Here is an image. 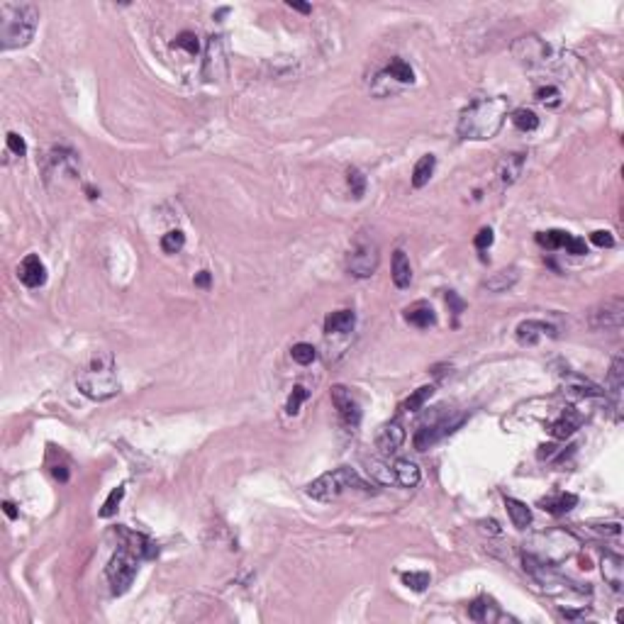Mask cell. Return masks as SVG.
Segmentation results:
<instances>
[{"mask_svg": "<svg viewBox=\"0 0 624 624\" xmlns=\"http://www.w3.org/2000/svg\"><path fill=\"white\" fill-rule=\"evenodd\" d=\"M507 110H509V100L505 95L480 98L475 103H471L459 115L456 132H459L461 140H471V142L493 140L503 130L505 120H507Z\"/></svg>", "mask_w": 624, "mask_h": 624, "instance_id": "cell-1", "label": "cell"}, {"mask_svg": "<svg viewBox=\"0 0 624 624\" xmlns=\"http://www.w3.org/2000/svg\"><path fill=\"white\" fill-rule=\"evenodd\" d=\"M40 10L32 3H0V49H22L35 40Z\"/></svg>", "mask_w": 624, "mask_h": 624, "instance_id": "cell-2", "label": "cell"}, {"mask_svg": "<svg viewBox=\"0 0 624 624\" xmlns=\"http://www.w3.org/2000/svg\"><path fill=\"white\" fill-rule=\"evenodd\" d=\"M76 385H78V390L85 398L95 400V403L115 398L120 393V380H117L115 359H112L110 351H98L90 359L88 369L78 373Z\"/></svg>", "mask_w": 624, "mask_h": 624, "instance_id": "cell-3", "label": "cell"}, {"mask_svg": "<svg viewBox=\"0 0 624 624\" xmlns=\"http://www.w3.org/2000/svg\"><path fill=\"white\" fill-rule=\"evenodd\" d=\"M346 490L371 493L373 485L366 483V480L361 478L354 469H349V466H339V469L327 471V473H322L320 478L312 480V483L305 488V493H307V498L320 500V503H332V500H337L339 495H344Z\"/></svg>", "mask_w": 624, "mask_h": 624, "instance_id": "cell-4", "label": "cell"}, {"mask_svg": "<svg viewBox=\"0 0 624 624\" xmlns=\"http://www.w3.org/2000/svg\"><path fill=\"white\" fill-rule=\"evenodd\" d=\"M578 546V539L573 534L564 530H551V532H541L534 539L530 541V556L541 564L556 566L561 561H566Z\"/></svg>", "mask_w": 624, "mask_h": 624, "instance_id": "cell-5", "label": "cell"}, {"mask_svg": "<svg viewBox=\"0 0 624 624\" xmlns=\"http://www.w3.org/2000/svg\"><path fill=\"white\" fill-rule=\"evenodd\" d=\"M380 264V249L378 242L366 232H359L351 242V249L346 254V271L354 278H371L378 271Z\"/></svg>", "mask_w": 624, "mask_h": 624, "instance_id": "cell-6", "label": "cell"}, {"mask_svg": "<svg viewBox=\"0 0 624 624\" xmlns=\"http://www.w3.org/2000/svg\"><path fill=\"white\" fill-rule=\"evenodd\" d=\"M585 322L593 332H614L622 330L624 322V298L622 295H612L605 298L602 303L593 305L585 315Z\"/></svg>", "mask_w": 624, "mask_h": 624, "instance_id": "cell-7", "label": "cell"}, {"mask_svg": "<svg viewBox=\"0 0 624 624\" xmlns=\"http://www.w3.org/2000/svg\"><path fill=\"white\" fill-rule=\"evenodd\" d=\"M137 561L140 559H137L130 549H125V546H120V549L112 554L110 564H108V568H106V575H108V580H110V588L115 595L127 593L130 585L135 583L137 571H140Z\"/></svg>", "mask_w": 624, "mask_h": 624, "instance_id": "cell-8", "label": "cell"}, {"mask_svg": "<svg viewBox=\"0 0 624 624\" xmlns=\"http://www.w3.org/2000/svg\"><path fill=\"white\" fill-rule=\"evenodd\" d=\"M464 422H466L464 414H456V417H441V420H435V422H430V425H422L420 430L414 432V449L417 451L432 449L437 441L454 435Z\"/></svg>", "mask_w": 624, "mask_h": 624, "instance_id": "cell-9", "label": "cell"}, {"mask_svg": "<svg viewBox=\"0 0 624 624\" xmlns=\"http://www.w3.org/2000/svg\"><path fill=\"white\" fill-rule=\"evenodd\" d=\"M512 54L517 56L519 64L530 66V69H534V66H546L551 59V49L534 35L519 37V40L512 44Z\"/></svg>", "mask_w": 624, "mask_h": 624, "instance_id": "cell-10", "label": "cell"}, {"mask_svg": "<svg viewBox=\"0 0 624 624\" xmlns=\"http://www.w3.org/2000/svg\"><path fill=\"white\" fill-rule=\"evenodd\" d=\"M330 398L335 410L339 412V420L344 422L349 430H356L361 425V405L359 400L351 395V390L346 385H332L330 388Z\"/></svg>", "mask_w": 624, "mask_h": 624, "instance_id": "cell-11", "label": "cell"}, {"mask_svg": "<svg viewBox=\"0 0 624 624\" xmlns=\"http://www.w3.org/2000/svg\"><path fill=\"white\" fill-rule=\"evenodd\" d=\"M227 76V59H225V44L222 37H210L208 47H205V59H203V78L208 83H215Z\"/></svg>", "mask_w": 624, "mask_h": 624, "instance_id": "cell-12", "label": "cell"}, {"mask_svg": "<svg viewBox=\"0 0 624 624\" xmlns=\"http://www.w3.org/2000/svg\"><path fill=\"white\" fill-rule=\"evenodd\" d=\"M115 532L120 534L122 546H125V549H130L132 554L137 556V559H154V556L159 554V546H156L154 541L149 539V537L140 534V532L125 530V527H117Z\"/></svg>", "mask_w": 624, "mask_h": 624, "instance_id": "cell-13", "label": "cell"}, {"mask_svg": "<svg viewBox=\"0 0 624 624\" xmlns=\"http://www.w3.org/2000/svg\"><path fill=\"white\" fill-rule=\"evenodd\" d=\"M17 278L27 285V288H40L47 283V266L42 264V259L37 254H30L22 259V264L17 266Z\"/></svg>", "mask_w": 624, "mask_h": 624, "instance_id": "cell-14", "label": "cell"}, {"mask_svg": "<svg viewBox=\"0 0 624 624\" xmlns=\"http://www.w3.org/2000/svg\"><path fill=\"white\" fill-rule=\"evenodd\" d=\"M541 337H551V339H554L556 327L549 325V322H544V320H525V322H519L517 325L519 344H530L532 346V344H537Z\"/></svg>", "mask_w": 624, "mask_h": 624, "instance_id": "cell-15", "label": "cell"}, {"mask_svg": "<svg viewBox=\"0 0 624 624\" xmlns=\"http://www.w3.org/2000/svg\"><path fill=\"white\" fill-rule=\"evenodd\" d=\"M525 164H527V154H522V151H512V154H505L503 159H500L498 164V178L503 185H512L514 180L522 176V171H525Z\"/></svg>", "mask_w": 624, "mask_h": 624, "instance_id": "cell-16", "label": "cell"}, {"mask_svg": "<svg viewBox=\"0 0 624 624\" xmlns=\"http://www.w3.org/2000/svg\"><path fill=\"white\" fill-rule=\"evenodd\" d=\"M405 441V430L400 425V420H390L388 425L380 427L378 437H376V444L383 454H395V451L403 446Z\"/></svg>", "mask_w": 624, "mask_h": 624, "instance_id": "cell-17", "label": "cell"}, {"mask_svg": "<svg viewBox=\"0 0 624 624\" xmlns=\"http://www.w3.org/2000/svg\"><path fill=\"white\" fill-rule=\"evenodd\" d=\"M602 578L614 593H622L624 588V561L619 554H605L602 556Z\"/></svg>", "mask_w": 624, "mask_h": 624, "instance_id": "cell-18", "label": "cell"}, {"mask_svg": "<svg viewBox=\"0 0 624 624\" xmlns=\"http://www.w3.org/2000/svg\"><path fill=\"white\" fill-rule=\"evenodd\" d=\"M403 317L407 325L417 327V330H430V327L437 325L435 310H432V305H427V303H414V305H410V307H405Z\"/></svg>", "mask_w": 624, "mask_h": 624, "instance_id": "cell-19", "label": "cell"}, {"mask_svg": "<svg viewBox=\"0 0 624 624\" xmlns=\"http://www.w3.org/2000/svg\"><path fill=\"white\" fill-rule=\"evenodd\" d=\"M564 383H566V393H571L573 398H602V395H607L600 385H595L593 380L583 378V376H575V373H566Z\"/></svg>", "mask_w": 624, "mask_h": 624, "instance_id": "cell-20", "label": "cell"}, {"mask_svg": "<svg viewBox=\"0 0 624 624\" xmlns=\"http://www.w3.org/2000/svg\"><path fill=\"white\" fill-rule=\"evenodd\" d=\"M580 422H583V417H580L578 410H575V407H566L564 412L559 414V420L551 422L549 430H551V435H554L556 439H568V437L580 427Z\"/></svg>", "mask_w": 624, "mask_h": 624, "instance_id": "cell-21", "label": "cell"}, {"mask_svg": "<svg viewBox=\"0 0 624 624\" xmlns=\"http://www.w3.org/2000/svg\"><path fill=\"white\" fill-rule=\"evenodd\" d=\"M393 473H395V483L403 485V488H417L422 480V471L420 466L410 459H398L393 464Z\"/></svg>", "mask_w": 624, "mask_h": 624, "instance_id": "cell-22", "label": "cell"}, {"mask_svg": "<svg viewBox=\"0 0 624 624\" xmlns=\"http://www.w3.org/2000/svg\"><path fill=\"white\" fill-rule=\"evenodd\" d=\"M469 617L473 622H498V619H505L500 607L490 598H475L469 605Z\"/></svg>", "mask_w": 624, "mask_h": 624, "instance_id": "cell-23", "label": "cell"}, {"mask_svg": "<svg viewBox=\"0 0 624 624\" xmlns=\"http://www.w3.org/2000/svg\"><path fill=\"white\" fill-rule=\"evenodd\" d=\"M356 325V315L351 310H339L325 317V332L327 335H346Z\"/></svg>", "mask_w": 624, "mask_h": 624, "instance_id": "cell-24", "label": "cell"}, {"mask_svg": "<svg viewBox=\"0 0 624 624\" xmlns=\"http://www.w3.org/2000/svg\"><path fill=\"white\" fill-rule=\"evenodd\" d=\"M575 505H578V495H573V493H556V495H551V498L541 500L539 507L544 509V512H549V514H566V512H571Z\"/></svg>", "mask_w": 624, "mask_h": 624, "instance_id": "cell-25", "label": "cell"}, {"mask_svg": "<svg viewBox=\"0 0 624 624\" xmlns=\"http://www.w3.org/2000/svg\"><path fill=\"white\" fill-rule=\"evenodd\" d=\"M393 283L400 290L410 288V283H412V266H410V259L405 256L403 249L393 254Z\"/></svg>", "mask_w": 624, "mask_h": 624, "instance_id": "cell-26", "label": "cell"}, {"mask_svg": "<svg viewBox=\"0 0 624 624\" xmlns=\"http://www.w3.org/2000/svg\"><path fill=\"white\" fill-rule=\"evenodd\" d=\"M622 388H624V359H622V354H617L612 359V366H609L607 390H605V393L612 395L614 405H619V395H622Z\"/></svg>", "mask_w": 624, "mask_h": 624, "instance_id": "cell-27", "label": "cell"}, {"mask_svg": "<svg viewBox=\"0 0 624 624\" xmlns=\"http://www.w3.org/2000/svg\"><path fill=\"white\" fill-rule=\"evenodd\" d=\"M517 278H519L517 269L509 266V269H503V271H498V273H493L483 285L490 290V293H505V290L512 288V285L517 283Z\"/></svg>", "mask_w": 624, "mask_h": 624, "instance_id": "cell-28", "label": "cell"}, {"mask_svg": "<svg viewBox=\"0 0 624 624\" xmlns=\"http://www.w3.org/2000/svg\"><path fill=\"white\" fill-rule=\"evenodd\" d=\"M505 507H507L509 519H512V525L517 530H527L532 525V509L525 503H519L514 498H505Z\"/></svg>", "mask_w": 624, "mask_h": 624, "instance_id": "cell-29", "label": "cell"}, {"mask_svg": "<svg viewBox=\"0 0 624 624\" xmlns=\"http://www.w3.org/2000/svg\"><path fill=\"white\" fill-rule=\"evenodd\" d=\"M435 166H437V156L435 154H425L412 169V185L414 188H425L430 183V178L435 176Z\"/></svg>", "mask_w": 624, "mask_h": 624, "instance_id": "cell-30", "label": "cell"}, {"mask_svg": "<svg viewBox=\"0 0 624 624\" xmlns=\"http://www.w3.org/2000/svg\"><path fill=\"white\" fill-rule=\"evenodd\" d=\"M509 120H512V125L522 132H534L537 127H539V117H537L532 110H527V108H517V110L509 115Z\"/></svg>", "mask_w": 624, "mask_h": 624, "instance_id": "cell-31", "label": "cell"}, {"mask_svg": "<svg viewBox=\"0 0 624 624\" xmlns=\"http://www.w3.org/2000/svg\"><path fill=\"white\" fill-rule=\"evenodd\" d=\"M385 74H388L393 81H398V83H412V81H414L412 66H410L407 61H403V59H393V61H390L388 69H385Z\"/></svg>", "mask_w": 624, "mask_h": 624, "instance_id": "cell-32", "label": "cell"}, {"mask_svg": "<svg viewBox=\"0 0 624 624\" xmlns=\"http://www.w3.org/2000/svg\"><path fill=\"white\" fill-rule=\"evenodd\" d=\"M571 232L564 230H549V232H539L537 235V244L544 246V249H564L566 239H568Z\"/></svg>", "mask_w": 624, "mask_h": 624, "instance_id": "cell-33", "label": "cell"}, {"mask_svg": "<svg viewBox=\"0 0 624 624\" xmlns=\"http://www.w3.org/2000/svg\"><path fill=\"white\" fill-rule=\"evenodd\" d=\"M400 580H403L405 588L414 590V593H422V590H427L432 578L427 571H407V573H400Z\"/></svg>", "mask_w": 624, "mask_h": 624, "instance_id": "cell-34", "label": "cell"}, {"mask_svg": "<svg viewBox=\"0 0 624 624\" xmlns=\"http://www.w3.org/2000/svg\"><path fill=\"white\" fill-rule=\"evenodd\" d=\"M432 395H435V385H422V388H417L407 400H405V410H407V412H420Z\"/></svg>", "mask_w": 624, "mask_h": 624, "instance_id": "cell-35", "label": "cell"}, {"mask_svg": "<svg viewBox=\"0 0 624 624\" xmlns=\"http://www.w3.org/2000/svg\"><path fill=\"white\" fill-rule=\"evenodd\" d=\"M290 356H293L295 364L307 366L317 359V349L312 344H307V341H298V344H293V349H290Z\"/></svg>", "mask_w": 624, "mask_h": 624, "instance_id": "cell-36", "label": "cell"}, {"mask_svg": "<svg viewBox=\"0 0 624 624\" xmlns=\"http://www.w3.org/2000/svg\"><path fill=\"white\" fill-rule=\"evenodd\" d=\"M122 498H125V485H117V488L110 490V495H108V500L103 503V507H100V517H112V514L117 512V507H120Z\"/></svg>", "mask_w": 624, "mask_h": 624, "instance_id": "cell-37", "label": "cell"}, {"mask_svg": "<svg viewBox=\"0 0 624 624\" xmlns=\"http://www.w3.org/2000/svg\"><path fill=\"white\" fill-rule=\"evenodd\" d=\"M346 183H349V190L356 200H361L366 195V176L361 174L356 166H351V169L346 171Z\"/></svg>", "mask_w": 624, "mask_h": 624, "instance_id": "cell-38", "label": "cell"}, {"mask_svg": "<svg viewBox=\"0 0 624 624\" xmlns=\"http://www.w3.org/2000/svg\"><path fill=\"white\" fill-rule=\"evenodd\" d=\"M183 246H185V235L180 230H171L161 237V249H164L166 254H178Z\"/></svg>", "mask_w": 624, "mask_h": 624, "instance_id": "cell-39", "label": "cell"}, {"mask_svg": "<svg viewBox=\"0 0 624 624\" xmlns=\"http://www.w3.org/2000/svg\"><path fill=\"white\" fill-rule=\"evenodd\" d=\"M307 398H310L307 390H305L303 385H295L293 393L288 395V403H285V412L293 414V417H295V414L300 412V407H303V403H305V400H307Z\"/></svg>", "mask_w": 624, "mask_h": 624, "instance_id": "cell-40", "label": "cell"}, {"mask_svg": "<svg viewBox=\"0 0 624 624\" xmlns=\"http://www.w3.org/2000/svg\"><path fill=\"white\" fill-rule=\"evenodd\" d=\"M174 47L176 49H183L185 54H190V56H195L200 51V42H198V37H195L193 32H180V35L176 37Z\"/></svg>", "mask_w": 624, "mask_h": 624, "instance_id": "cell-41", "label": "cell"}, {"mask_svg": "<svg viewBox=\"0 0 624 624\" xmlns=\"http://www.w3.org/2000/svg\"><path fill=\"white\" fill-rule=\"evenodd\" d=\"M369 473L373 475V478L378 480V483H383V485L395 483V473H393V469H388V466L380 464V461H371V464H369Z\"/></svg>", "mask_w": 624, "mask_h": 624, "instance_id": "cell-42", "label": "cell"}, {"mask_svg": "<svg viewBox=\"0 0 624 624\" xmlns=\"http://www.w3.org/2000/svg\"><path fill=\"white\" fill-rule=\"evenodd\" d=\"M537 100H539L541 106L556 108L561 103V93H559V88H554V85H544V88L537 90Z\"/></svg>", "mask_w": 624, "mask_h": 624, "instance_id": "cell-43", "label": "cell"}, {"mask_svg": "<svg viewBox=\"0 0 624 624\" xmlns=\"http://www.w3.org/2000/svg\"><path fill=\"white\" fill-rule=\"evenodd\" d=\"M6 142H8V149H10L15 156H20V159H22V156L27 154V144H25V140H22V137L17 135V132H8Z\"/></svg>", "mask_w": 624, "mask_h": 624, "instance_id": "cell-44", "label": "cell"}, {"mask_svg": "<svg viewBox=\"0 0 624 624\" xmlns=\"http://www.w3.org/2000/svg\"><path fill=\"white\" fill-rule=\"evenodd\" d=\"M564 249L568 251V254H573V256L588 254V244H585V239H580V237H573V235H568V239H566Z\"/></svg>", "mask_w": 624, "mask_h": 624, "instance_id": "cell-45", "label": "cell"}, {"mask_svg": "<svg viewBox=\"0 0 624 624\" xmlns=\"http://www.w3.org/2000/svg\"><path fill=\"white\" fill-rule=\"evenodd\" d=\"M590 242H593L595 246H600V249H609V246H614V237L609 235L607 230H595L593 235H590Z\"/></svg>", "mask_w": 624, "mask_h": 624, "instance_id": "cell-46", "label": "cell"}, {"mask_svg": "<svg viewBox=\"0 0 624 624\" xmlns=\"http://www.w3.org/2000/svg\"><path fill=\"white\" fill-rule=\"evenodd\" d=\"M473 244H475V249H478V251H485L490 244H493V230H490V227H483V230L475 235Z\"/></svg>", "mask_w": 624, "mask_h": 624, "instance_id": "cell-47", "label": "cell"}, {"mask_svg": "<svg viewBox=\"0 0 624 624\" xmlns=\"http://www.w3.org/2000/svg\"><path fill=\"white\" fill-rule=\"evenodd\" d=\"M193 283H195V288H210V283H212L210 271H200V273H195Z\"/></svg>", "mask_w": 624, "mask_h": 624, "instance_id": "cell-48", "label": "cell"}, {"mask_svg": "<svg viewBox=\"0 0 624 624\" xmlns=\"http://www.w3.org/2000/svg\"><path fill=\"white\" fill-rule=\"evenodd\" d=\"M446 303H451V305H454V315H459L461 310H464V300H459V298H456V293H454V290H449V293H446Z\"/></svg>", "mask_w": 624, "mask_h": 624, "instance_id": "cell-49", "label": "cell"}, {"mask_svg": "<svg viewBox=\"0 0 624 624\" xmlns=\"http://www.w3.org/2000/svg\"><path fill=\"white\" fill-rule=\"evenodd\" d=\"M480 530L490 532V534H500V527H498V522H495V519H483V522H480Z\"/></svg>", "mask_w": 624, "mask_h": 624, "instance_id": "cell-50", "label": "cell"}, {"mask_svg": "<svg viewBox=\"0 0 624 624\" xmlns=\"http://www.w3.org/2000/svg\"><path fill=\"white\" fill-rule=\"evenodd\" d=\"M51 473H54V478L61 480V483H66V480H69V471H66V466H54V469H51Z\"/></svg>", "mask_w": 624, "mask_h": 624, "instance_id": "cell-51", "label": "cell"}, {"mask_svg": "<svg viewBox=\"0 0 624 624\" xmlns=\"http://www.w3.org/2000/svg\"><path fill=\"white\" fill-rule=\"evenodd\" d=\"M288 8H293V10H298V12H305V15H307V12L312 10V8H310L307 3H295V0H288Z\"/></svg>", "mask_w": 624, "mask_h": 624, "instance_id": "cell-52", "label": "cell"}, {"mask_svg": "<svg viewBox=\"0 0 624 624\" xmlns=\"http://www.w3.org/2000/svg\"><path fill=\"white\" fill-rule=\"evenodd\" d=\"M583 609H580V612H575V609H561V617H566V619H578V617H583Z\"/></svg>", "mask_w": 624, "mask_h": 624, "instance_id": "cell-53", "label": "cell"}, {"mask_svg": "<svg viewBox=\"0 0 624 624\" xmlns=\"http://www.w3.org/2000/svg\"><path fill=\"white\" fill-rule=\"evenodd\" d=\"M3 509H6V514L10 519H17V509H15V505L12 503H3Z\"/></svg>", "mask_w": 624, "mask_h": 624, "instance_id": "cell-54", "label": "cell"}, {"mask_svg": "<svg viewBox=\"0 0 624 624\" xmlns=\"http://www.w3.org/2000/svg\"><path fill=\"white\" fill-rule=\"evenodd\" d=\"M85 193H88V198H90V200H95V198H98V195H100L98 190H95V188H90V185H88V188H85Z\"/></svg>", "mask_w": 624, "mask_h": 624, "instance_id": "cell-55", "label": "cell"}]
</instances>
